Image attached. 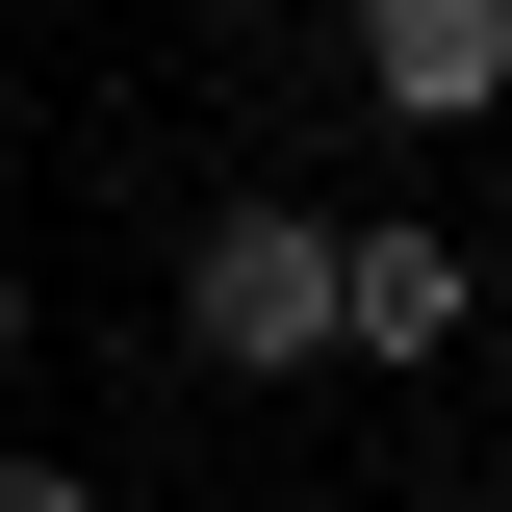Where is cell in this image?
Masks as SVG:
<instances>
[{
	"instance_id": "cell-1",
	"label": "cell",
	"mask_w": 512,
	"mask_h": 512,
	"mask_svg": "<svg viewBox=\"0 0 512 512\" xmlns=\"http://www.w3.org/2000/svg\"><path fill=\"white\" fill-rule=\"evenodd\" d=\"M180 359L205 384H333V205L308 180H231L180 231Z\"/></svg>"
},
{
	"instance_id": "cell-2",
	"label": "cell",
	"mask_w": 512,
	"mask_h": 512,
	"mask_svg": "<svg viewBox=\"0 0 512 512\" xmlns=\"http://www.w3.org/2000/svg\"><path fill=\"white\" fill-rule=\"evenodd\" d=\"M461 333H487V256L436 205H333V384H436Z\"/></svg>"
},
{
	"instance_id": "cell-3",
	"label": "cell",
	"mask_w": 512,
	"mask_h": 512,
	"mask_svg": "<svg viewBox=\"0 0 512 512\" xmlns=\"http://www.w3.org/2000/svg\"><path fill=\"white\" fill-rule=\"evenodd\" d=\"M333 103L410 128V154H461V128L512 103V0H359V26H333Z\"/></svg>"
},
{
	"instance_id": "cell-4",
	"label": "cell",
	"mask_w": 512,
	"mask_h": 512,
	"mask_svg": "<svg viewBox=\"0 0 512 512\" xmlns=\"http://www.w3.org/2000/svg\"><path fill=\"white\" fill-rule=\"evenodd\" d=\"M0 512H103V461H52V436H0Z\"/></svg>"
},
{
	"instance_id": "cell-5",
	"label": "cell",
	"mask_w": 512,
	"mask_h": 512,
	"mask_svg": "<svg viewBox=\"0 0 512 512\" xmlns=\"http://www.w3.org/2000/svg\"><path fill=\"white\" fill-rule=\"evenodd\" d=\"M26 333H52V308H26V256H0V384H26Z\"/></svg>"
}]
</instances>
